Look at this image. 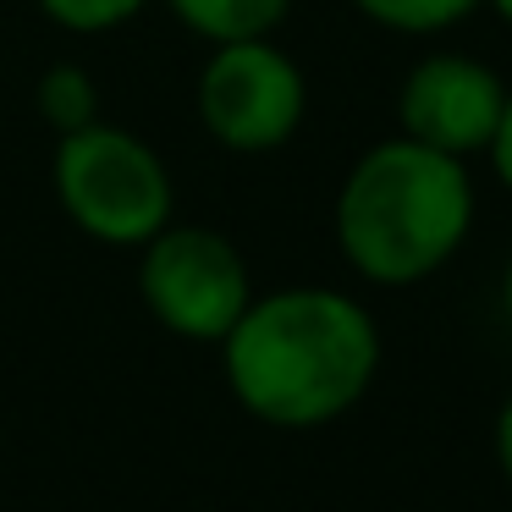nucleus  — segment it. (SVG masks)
<instances>
[{
	"instance_id": "obj_9",
	"label": "nucleus",
	"mask_w": 512,
	"mask_h": 512,
	"mask_svg": "<svg viewBox=\"0 0 512 512\" xmlns=\"http://www.w3.org/2000/svg\"><path fill=\"white\" fill-rule=\"evenodd\" d=\"M358 17H369L375 28L386 34H408V39H435V34H452L457 23L485 6V0H347Z\"/></svg>"
},
{
	"instance_id": "obj_5",
	"label": "nucleus",
	"mask_w": 512,
	"mask_h": 512,
	"mask_svg": "<svg viewBox=\"0 0 512 512\" xmlns=\"http://www.w3.org/2000/svg\"><path fill=\"white\" fill-rule=\"evenodd\" d=\"M193 111L210 144L232 155H270L298 138L309 116V78L276 39L210 45L193 83Z\"/></svg>"
},
{
	"instance_id": "obj_2",
	"label": "nucleus",
	"mask_w": 512,
	"mask_h": 512,
	"mask_svg": "<svg viewBox=\"0 0 512 512\" xmlns=\"http://www.w3.org/2000/svg\"><path fill=\"white\" fill-rule=\"evenodd\" d=\"M468 160L391 133L347 166L331 199L336 254L369 287H419L441 276L474 232Z\"/></svg>"
},
{
	"instance_id": "obj_8",
	"label": "nucleus",
	"mask_w": 512,
	"mask_h": 512,
	"mask_svg": "<svg viewBox=\"0 0 512 512\" xmlns=\"http://www.w3.org/2000/svg\"><path fill=\"white\" fill-rule=\"evenodd\" d=\"M34 111L50 133H78V127L100 122V83L78 61H50L34 83Z\"/></svg>"
},
{
	"instance_id": "obj_3",
	"label": "nucleus",
	"mask_w": 512,
	"mask_h": 512,
	"mask_svg": "<svg viewBox=\"0 0 512 512\" xmlns=\"http://www.w3.org/2000/svg\"><path fill=\"white\" fill-rule=\"evenodd\" d=\"M50 188L61 215L105 248H144L160 226L177 221V188L160 149L105 116L56 138Z\"/></svg>"
},
{
	"instance_id": "obj_6",
	"label": "nucleus",
	"mask_w": 512,
	"mask_h": 512,
	"mask_svg": "<svg viewBox=\"0 0 512 512\" xmlns=\"http://www.w3.org/2000/svg\"><path fill=\"white\" fill-rule=\"evenodd\" d=\"M507 89L512 83H501L490 61L463 56V50H430L397 83V133L441 155L474 160L496 138Z\"/></svg>"
},
{
	"instance_id": "obj_13",
	"label": "nucleus",
	"mask_w": 512,
	"mask_h": 512,
	"mask_svg": "<svg viewBox=\"0 0 512 512\" xmlns=\"http://www.w3.org/2000/svg\"><path fill=\"white\" fill-rule=\"evenodd\" d=\"M501 314L512 320V259H507V270H501Z\"/></svg>"
},
{
	"instance_id": "obj_11",
	"label": "nucleus",
	"mask_w": 512,
	"mask_h": 512,
	"mask_svg": "<svg viewBox=\"0 0 512 512\" xmlns=\"http://www.w3.org/2000/svg\"><path fill=\"white\" fill-rule=\"evenodd\" d=\"M485 160H490V171H496V182L512 193V89H507V111H501V127H496V138H490Z\"/></svg>"
},
{
	"instance_id": "obj_7",
	"label": "nucleus",
	"mask_w": 512,
	"mask_h": 512,
	"mask_svg": "<svg viewBox=\"0 0 512 512\" xmlns=\"http://www.w3.org/2000/svg\"><path fill=\"white\" fill-rule=\"evenodd\" d=\"M166 12L204 45H237V39H276L292 0H166Z\"/></svg>"
},
{
	"instance_id": "obj_4",
	"label": "nucleus",
	"mask_w": 512,
	"mask_h": 512,
	"mask_svg": "<svg viewBox=\"0 0 512 512\" xmlns=\"http://www.w3.org/2000/svg\"><path fill=\"white\" fill-rule=\"evenodd\" d=\"M138 298L160 331L221 347V336L254 303V276L226 232L171 221L138 248Z\"/></svg>"
},
{
	"instance_id": "obj_14",
	"label": "nucleus",
	"mask_w": 512,
	"mask_h": 512,
	"mask_svg": "<svg viewBox=\"0 0 512 512\" xmlns=\"http://www.w3.org/2000/svg\"><path fill=\"white\" fill-rule=\"evenodd\" d=\"M485 6H490V12H496V17H501V23H507V28H512V0H485Z\"/></svg>"
},
{
	"instance_id": "obj_12",
	"label": "nucleus",
	"mask_w": 512,
	"mask_h": 512,
	"mask_svg": "<svg viewBox=\"0 0 512 512\" xmlns=\"http://www.w3.org/2000/svg\"><path fill=\"white\" fill-rule=\"evenodd\" d=\"M496 468H501V479H507V490H512V391L496 408Z\"/></svg>"
},
{
	"instance_id": "obj_10",
	"label": "nucleus",
	"mask_w": 512,
	"mask_h": 512,
	"mask_svg": "<svg viewBox=\"0 0 512 512\" xmlns=\"http://www.w3.org/2000/svg\"><path fill=\"white\" fill-rule=\"evenodd\" d=\"M39 12L61 28V34H116L127 28L138 12H144L149 0H34Z\"/></svg>"
},
{
	"instance_id": "obj_1",
	"label": "nucleus",
	"mask_w": 512,
	"mask_h": 512,
	"mask_svg": "<svg viewBox=\"0 0 512 512\" xmlns=\"http://www.w3.org/2000/svg\"><path fill=\"white\" fill-rule=\"evenodd\" d=\"M226 391L270 430H325L369 397L380 375V325L342 287L254 292L221 336Z\"/></svg>"
}]
</instances>
